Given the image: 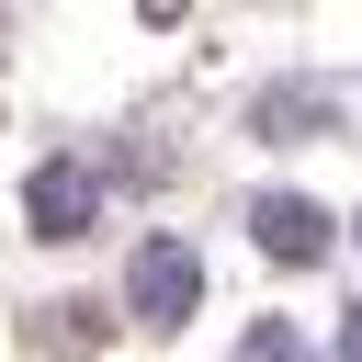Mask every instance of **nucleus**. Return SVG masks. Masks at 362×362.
I'll return each mask as SVG.
<instances>
[{"label": "nucleus", "instance_id": "f257e3e1", "mask_svg": "<svg viewBox=\"0 0 362 362\" xmlns=\"http://www.w3.org/2000/svg\"><path fill=\"white\" fill-rule=\"evenodd\" d=\"M192 294H204L192 249H181V238H147V249H136V272H124V305H136V328H158V339H170V328L192 317Z\"/></svg>", "mask_w": 362, "mask_h": 362}, {"label": "nucleus", "instance_id": "f03ea898", "mask_svg": "<svg viewBox=\"0 0 362 362\" xmlns=\"http://www.w3.org/2000/svg\"><path fill=\"white\" fill-rule=\"evenodd\" d=\"M23 215H34V238H79V226L102 215V181H90L79 158H45L34 192H23Z\"/></svg>", "mask_w": 362, "mask_h": 362}, {"label": "nucleus", "instance_id": "7ed1b4c3", "mask_svg": "<svg viewBox=\"0 0 362 362\" xmlns=\"http://www.w3.org/2000/svg\"><path fill=\"white\" fill-rule=\"evenodd\" d=\"M249 238H260L272 260H328L339 226H328V204H305V192H260V204H249Z\"/></svg>", "mask_w": 362, "mask_h": 362}, {"label": "nucleus", "instance_id": "20e7f679", "mask_svg": "<svg viewBox=\"0 0 362 362\" xmlns=\"http://www.w3.org/2000/svg\"><path fill=\"white\" fill-rule=\"evenodd\" d=\"M238 362H305V339H294V328H283V317H260V328H249V351H238Z\"/></svg>", "mask_w": 362, "mask_h": 362}, {"label": "nucleus", "instance_id": "39448f33", "mask_svg": "<svg viewBox=\"0 0 362 362\" xmlns=\"http://www.w3.org/2000/svg\"><path fill=\"white\" fill-rule=\"evenodd\" d=\"M339 362H362V305H351V317H339Z\"/></svg>", "mask_w": 362, "mask_h": 362}]
</instances>
